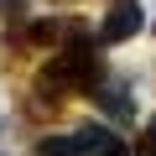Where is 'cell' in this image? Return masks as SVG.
<instances>
[{"mask_svg":"<svg viewBox=\"0 0 156 156\" xmlns=\"http://www.w3.org/2000/svg\"><path fill=\"white\" fill-rule=\"evenodd\" d=\"M109 151H120V140L104 125H78L68 135H42L31 146V156H109Z\"/></svg>","mask_w":156,"mask_h":156,"instance_id":"1","label":"cell"},{"mask_svg":"<svg viewBox=\"0 0 156 156\" xmlns=\"http://www.w3.org/2000/svg\"><path fill=\"white\" fill-rule=\"evenodd\" d=\"M140 26H146L140 0H109V11H104V21H99V37H104V42H130Z\"/></svg>","mask_w":156,"mask_h":156,"instance_id":"2","label":"cell"},{"mask_svg":"<svg viewBox=\"0 0 156 156\" xmlns=\"http://www.w3.org/2000/svg\"><path fill=\"white\" fill-rule=\"evenodd\" d=\"M94 104H99L115 125H130V120H135V99L125 94V83H99V89H94Z\"/></svg>","mask_w":156,"mask_h":156,"instance_id":"3","label":"cell"},{"mask_svg":"<svg viewBox=\"0 0 156 156\" xmlns=\"http://www.w3.org/2000/svg\"><path fill=\"white\" fill-rule=\"evenodd\" d=\"M62 37H68V21H31L26 26V42L31 47H57Z\"/></svg>","mask_w":156,"mask_h":156,"instance_id":"4","label":"cell"},{"mask_svg":"<svg viewBox=\"0 0 156 156\" xmlns=\"http://www.w3.org/2000/svg\"><path fill=\"white\" fill-rule=\"evenodd\" d=\"M146 151H151V156H156V120H151V125H146Z\"/></svg>","mask_w":156,"mask_h":156,"instance_id":"5","label":"cell"},{"mask_svg":"<svg viewBox=\"0 0 156 156\" xmlns=\"http://www.w3.org/2000/svg\"><path fill=\"white\" fill-rule=\"evenodd\" d=\"M109 156H130V151H109Z\"/></svg>","mask_w":156,"mask_h":156,"instance_id":"6","label":"cell"},{"mask_svg":"<svg viewBox=\"0 0 156 156\" xmlns=\"http://www.w3.org/2000/svg\"><path fill=\"white\" fill-rule=\"evenodd\" d=\"M151 26H156V16H151Z\"/></svg>","mask_w":156,"mask_h":156,"instance_id":"7","label":"cell"}]
</instances>
